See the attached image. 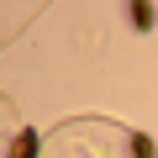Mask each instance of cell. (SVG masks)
Here are the masks:
<instances>
[{
  "label": "cell",
  "instance_id": "cell-1",
  "mask_svg": "<svg viewBox=\"0 0 158 158\" xmlns=\"http://www.w3.org/2000/svg\"><path fill=\"white\" fill-rule=\"evenodd\" d=\"M11 158H37V127H21L11 137Z\"/></svg>",
  "mask_w": 158,
  "mask_h": 158
},
{
  "label": "cell",
  "instance_id": "cell-2",
  "mask_svg": "<svg viewBox=\"0 0 158 158\" xmlns=\"http://www.w3.org/2000/svg\"><path fill=\"white\" fill-rule=\"evenodd\" d=\"M153 21H158V11L148 6V0H132V27H137V32H148Z\"/></svg>",
  "mask_w": 158,
  "mask_h": 158
},
{
  "label": "cell",
  "instance_id": "cell-3",
  "mask_svg": "<svg viewBox=\"0 0 158 158\" xmlns=\"http://www.w3.org/2000/svg\"><path fill=\"white\" fill-rule=\"evenodd\" d=\"M132 158H158V142L148 132H132Z\"/></svg>",
  "mask_w": 158,
  "mask_h": 158
}]
</instances>
